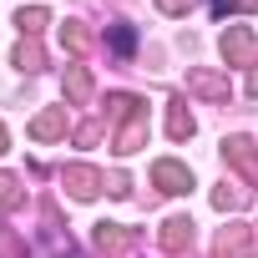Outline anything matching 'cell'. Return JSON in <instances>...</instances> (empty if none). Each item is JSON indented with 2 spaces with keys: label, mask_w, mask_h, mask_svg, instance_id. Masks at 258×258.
<instances>
[{
  "label": "cell",
  "mask_w": 258,
  "mask_h": 258,
  "mask_svg": "<svg viewBox=\"0 0 258 258\" xmlns=\"http://www.w3.org/2000/svg\"><path fill=\"white\" fill-rule=\"evenodd\" d=\"M152 177L162 182V192H187V187H192V177H187L177 162H157V172H152Z\"/></svg>",
  "instance_id": "cell-1"
},
{
  "label": "cell",
  "mask_w": 258,
  "mask_h": 258,
  "mask_svg": "<svg viewBox=\"0 0 258 258\" xmlns=\"http://www.w3.org/2000/svg\"><path fill=\"white\" fill-rule=\"evenodd\" d=\"M111 46H116L121 56H132V46H137V36L126 31V26H116V31H111Z\"/></svg>",
  "instance_id": "cell-2"
},
{
  "label": "cell",
  "mask_w": 258,
  "mask_h": 258,
  "mask_svg": "<svg viewBox=\"0 0 258 258\" xmlns=\"http://www.w3.org/2000/svg\"><path fill=\"white\" fill-rule=\"evenodd\" d=\"M238 6H253V0H213V16H228V11H238Z\"/></svg>",
  "instance_id": "cell-3"
},
{
  "label": "cell",
  "mask_w": 258,
  "mask_h": 258,
  "mask_svg": "<svg viewBox=\"0 0 258 258\" xmlns=\"http://www.w3.org/2000/svg\"><path fill=\"white\" fill-rule=\"evenodd\" d=\"M41 21H46V16H41V11H31V16H26V11H21V31H41Z\"/></svg>",
  "instance_id": "cell-4"
},
{
  "label": "cell",
  "mask_w": 258,
  "mask_h": 258,
  "mask_svg": "<svg viewBox=\"0 0 258 258\" xmlns=\"http://www.w3.org/2000/svg\"><path fill=\"white\" fill-rule=\"evenodd\" d=\"M0 203H6V208L16 203V182H11V177H0Z\"/></svg>",
  "instance_id": "cell-5"
},
{
  "label": "cell",
  "mask_w": 258,
  "mask_h": 258,
  "mask_svg": "<svg viewBox=\"0 0 258 258\" xmlns=\"http://www.w3.org/2000/svg\"><path fill=\"white\" fill-rule=\"evenodd\" d=\"M0 152H6V126H0Z\"/></svg>",
  "instance_id": "cell-6"
}]
</instances>
